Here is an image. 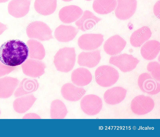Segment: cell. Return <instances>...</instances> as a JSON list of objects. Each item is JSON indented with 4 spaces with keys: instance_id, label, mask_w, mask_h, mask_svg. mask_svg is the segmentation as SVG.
I'll list each match as a JSON object with an SVG mask.
<instances>
[{
    "instance_id": "74e56055",
    "label": "cell",
    "mask_w": 160,
    "mask_h": 137,
    "mask_svg": "<svg viewBox=\"0 0 160 137\" xmlns=\"http://www.w3.org/2000/svg\"></svg>"
},
{
    "instance_id": "3957f363",
    "label": "cell",
    "mask_w": 160,
    "mask_h": 137,
    "mask_svg": "<svg viewBox=\"0 0 160 137\" xmlns=\"http://www.w3.org/2000/svg\"><path fill=\"white\" fill-rule=\"evenodd\" d=\"M96 81L100 86L108 87L116 83L119 78V74L112 67L107 65L98 67L95 72Z\"/></svg>"
},
{
    "instance_id": "836d02e7",
    "label": "cell",
    "mask_w": 160,
    "mask_h": 137,
    "mask_svg": "<svg viewBox=\"0 0 160 137\" xmlns=\"http://www.w3.org/2000/svg\"><path fill=\"white\" fill-rule=\"evenodd\" d=\"M8 29L7 26L0 22V35Z\"/></svg>"
},
{
    "instance_id": "ffe728a7",
    "label": "cell",
    "mask_w": 160,
    "mask_h": 137,
    "mask_svg": "<svg viewBox=\"0 0 160 137\" xmlns=\"http://www.w3.org/2000/svg\"><path fill=\"white\" fill-rule=\"evenodd\" d=\"M78 31L73 26L61 25L55 29L54 36L59 42H68L75 38Z\"/></svg>"
},
{
    "instance_id": "4dcf8cb0",
    "label": "cell",
    "mask_w": 160,
    "mask_h": 137,
    "mask_svg": "<svg viewBox=\"0 0 160 137\" xmlns=\"http://www.w3.org/2000/svg\"><path fill=\"white\" fill-rule=\"evenodd\" d=\"M16 68L14 67L5 65L0 61V77L8 74Z\"/></svg>"
},
{
    "instance_id": "484cf974",
    "label": "cell",
    "mask_w": 160,
    "mask_h": 137,
    "mask_svg": "<svg viewBox=\"0 0 160 137\" xmlns=\"http://www.w3.org/2000/svg\"><path fill=\"white\" fill-rule=\"evenodd\" d=\"M57 6V0H35L34 8L36 11L42 15L47 16L53 13Z\"/></svg>"
},
{
    "instance_id": "1f68e13d",
    "label": "cell",
    "mask_w": 160,
    "mask_h": 137,
    "mask_svg": "<svg viewBox=\"0 0 160 137\" xmlns=\"http://www.w3.org/2000/svg\"><path fill=\"white\" fill-rule=\"evenodd\" d=\"M153 12L155 16L160 19V1H158L155 4L153 8Z\"/></svg>"
},
{
    "instance_id": "d590c367",
    "label": "cell",
    "mask_w": 160,
    "mask_h": 137,
    "mask_svg": "<svg viewBox=\"0 0 160 137\" xmlns=\"http://www.w3.org/2000/svg\"><path fill=\"white\" fill-rule=\"evenodd\" d=\"M64 2H70L71 1L73 0H62Z\"/></svg>"
},
{
    "instance_id": "f1b7e54d",
    "label": "cell",
    "mask_w": 160,
    "mask_h": 137,
    "mask_svg": "<svg viewBox=\"0 0 160 137\" xmlns=\"http://www.w3.org/2000/svg\"><path fill=\"white\" fill-rule=\"evenodd\" d=\"M68 112L66 107L61 100L56 99L51 103L50 117L52 119H62L66 116Z\"/></svg>"
},
{
    "instance_id": "9c48e42d",
    "label": "cell",
    "mask_w": 160,
    "mask_h": 137,
    "mask_svg": "<svg viewBox=\"0 0 160 137\" xmlns=\"http://www.w3.org/2000/svg\"><path fill=\"white\" fill-rule=\"evenodd\" d=\"M138 83L140 89L144 93L154 95L160 92V84L147 73H142L139 76Z\"/></svg>"
},
{
    "instance_id": "7c38bea8",
    "label": "cell",
    "mask_w": 160,
    "mask_h": 137,
    "mask_svg": "<svg viewBox=\"0 0 160 137\" xmlns=\"http://www.w3.org/2000/svg\"><path fill=\"white\" fill-rule=\"evenodd\" d=\"M31 2L30 0H12L8 5V13L17 18L25 16L29 12Z\"/></svg>"
},
{
    "instance_id": "d6986e66",
    "label": "cell",
    "mask_w": 160,
    "mask_h": 137,
    "mask_svg": "<svg viewBox=\"0 0 160 137\" xmlns=\"http://www.w3.org/2000/svg\"><path fill=\"white\" fill-rule=\"evenodd\" d=\"M101 19L95 16L91 12L86 10L82 16L76 22L75 24L78 29L85 32L93 28Z\"/></svg>"
},
{
    "instance_id": "ba28073f",
    "label": "cell",
    "mask_w": 160,
    "mask_h": 137,
    "mask_svg": "<svg viewBox=\"0 0 160 137\" xmlns=\"http://www.w3.org/2000/svg\"><path fill=\"white\" fill-rule=\"evenodd\" d=\"M103 41V36L101 34L86 33L82 35L79 37L78 43L82 49L91 51L99 47Z\"/></svg>"
},
{
    "instance_id": "277c9868",
    "label": "cell",
    "mask_w": 160,
    "mask_h": 137,
    "mask_svg": "<svg viewBox=\"0 0 160 137\" xmlns=\"http://www.w3.org/2000/svg\"><path fill=\"white\" fill-rule=\"evenodd\" d=\"M26 32L28 37L41 41H47L53 38L52 31L45 23L36 21L30 23Z\"/></svg>"
},
{
    "instance_id": "2e32d148",
    "label": "cell",
    "mask_w": 160,
    "mask_h": 137,
    "mask_svg": "<svg viewBox=\"0 0 160 137\" xmlns=\"http://www.w3.org/2000/svg\"><path fill=\"white\" fill-rule=\"evenodd\" d=\"M61 91L63 98L70 101L79 100L86 92L84 88L77 87L71 83H67L63 85Z\"/></svg>"
},
{
    "instance_id": "9a60e30c",
    "label": "cell",
    "mask_w": 160,
    "mask_h": 137,
    "mask_svg": "<svg viewBox=\"0 0 160 137\" xmlns=\"http://www.w3.org/2000/svg\"><path fill=\"white\" fill-rule=\"evenodd\" d=\"M101 59L100 52L98 50L82 52L78 56V63L81 66L93 68L99 63Z\"/></svg>"
},
{
    "instance_id": "52a82bcc",
    "label": "cell",
    "mask_w": 160,
    "mask_h": 137,
    "mask_svg": "<svg viewBox=\"0 0 160 137\" xmlns=\"http://www.w3.org/2000/svg\"><path fill=\"white\" fill-rule=\"evenodd\" d=\"M80 106L82 111L89 115H94L101 110L102 102L100 98L97 95L90 94L85 96L81 99Z\"/></svg>"
},
{
    "instance_id": "603a6c76",
    "label": "cell",
    "mask_w": 160,
    "mask_h": 137,
    "mask_svg": "<svg viewBox=\"0 0 160 137\" xmlns=\"http://www.w3.org/2000/svg\"><path fill=\"white\" fill-rule=\"evenodd\" d=\"M152 33L148 26H143L133 32L130 39L131 45L134 47H138L148 40Z\"/></svg>"
},
{
    "instance_id": "d6a6232c",
    "label": "cell",
    "mask_w": 160,
    "mask_h": 137,
    "mask_svg": "<svg viewBox=\"0 0 160 137\" xmlns=\"http://www.w3.org/2000/svg\"><path fill=\"white\" fill-rule=\"evenodd\" d=\"M40 119V117L38 115L34 113H29L26 114L23 119Z\"/></svg>"
},
{
    "instance_id": "5b68a950",
    "label": "cell",
    "mask_w": 160,
    "mask_h": 137,
    "mask_svg": "<svg viewBox=\"0 0 160 137\" xmlns=\"http://www.w3.org/2000/svg\"><path fill=\"white\" fill-rule=\"evenodd\" d=\"M155 104L150 97L139 95L132 100L130 104L132 112L138 115H143L151 112L153 109Z\"/></svg>"
},
{
    "instance_id": "f546056e",
    "label": "cell",
    "mask_w": 160,
    "mask_h": 137,
    "mask_svg": "<svg viewBox=\"0 0 160 137\" xmlns=\"http://www.w3.org/2000/svg\"><path fill=\"white\" fill-rule=\"evenodd\" d=\"M148 71L150 73L152 77L156 80H160V65L156 61L149 63L147 66Z\"/></svg>"
},
{
    "instance_id": "7402d4cb",
    "label": "cell",
    "mask_w": 160,
    "mask_h": 137,
    "mask_svg": "<svg viewBox=\"0 0 160 137\" xmlns=\"http://www.w3.org/2000/svg\"><path fill=\"white\" fill-rule=\"evenodd\" d=\"M160 51V43L156 40L147 41L141 47L140 53L145 59L152 60L155 58Z\"/></svg>"
},
{
    "instance_id": "4316f807",
    "label": "cell",
    "mask_w": 160,
    "mask_h": 137,
    "mask_svg": "<svg viewBox=\"0 0 160 137\" xmlns=\"http://www.w3.org/2000/svg\"><path fill=\"white\" fill-rule=\"evenodd\" d=\"M117 4L116 0H94L92 8L98 14L104 15L112 12Z\"/></svg>"
},
{
    "instance_id": "ac0fdd59",
    "label": "cell",
    "mask_w": 160,
    "mask_h": 137,
    "mask_svg": "<svg viewBox=\"0 0 160 137\" xmlns=\"http://www.w3.org/2000/svg\"><path fill=\"white\" fill-rule=\"evenodd\" d=\"M19 83L17 78L5 76L0 78V98L6 99L12 94Z\"/></svg>"
},
{
    "instance_id": "5bb4252c",
    "label": "cell",
    "mask_w": 160,
    "mask_h": 137,
    "mask_svg": "<svg viewBox=\"0 0 160 137\" xmlns=\"http://www.w3.org/2000/svg\"><path fill=\"white\" fill-rule=\"evenodd\" d=\"M82 13L83 11L79 7L71 5L62 8L59 12V17L63 23H70L77 20Z\"/></svg>"
},
{
    "instance_id": "6da1fadb",
    "label": "cell",
    "mask_w": 160,
    "mask_h": 137,
    "mask_svg": "<svg viewBox=\"0 0 160 137\" xmlns=\"http://www.w3.org/2000/svg\"><path fill=\"white\" fill-rule=\"evenodd\" d=\"M28 56V46L19 40H8L0 47V61L7 66L19 65L27 60Z\"/></svg>"
},
{
    "instance_id": "7a4b0ae2",
    "label": "cell",
    "mask_w": 160,
    "mask_h": 137,
    "mask_svg": "<svg viewBox=\"0 0 160 137\" xmlns=\"http://www.w3.org/2000/svg\"><path fill=\"white\" fill-rule=\"evenodd\" d=\"M76 54L74 48L64 47L59 49L54 57V63L59 71L68 73L74 67Z\"/></svg>"
},
{
    "instance_id": "d4e9b609",
    "label": "cell",
    "mask_w": 160,
    "mask_h": 137,
    "mask_svg": "<svg viewBox=\"0 0 160 137\" xmlns=\"http://www.w3.org/2000/svg\"><path fill=\"white\" fill-rule=\"evenodd\" d=\"M37 98L33 94L23 96L17 98L13 103L14 110L18 113H23L32 106Z\"/></svg>"
},
{
    "instance_id": "8fae6325",
    "label": "cell",
    "mask_w": 160,
    "mask_h": 137,
    "mask_svg": "<svg viewBox=\"0 0 160 137\" xmlns=\"http://www.w3.org/2000/svg\"><path fill=\"white\" fill-rule=\"evenodd\" d=\"M23 73L26 75L32 78L41 76L45 73L46 66L42 61L29 58L21 65Z\"/></svg>"
},
{
    "instance_id": "cb8c5ba5",
    "label": "cell",
    "mask_w": 160,
    "mask_h": 137,
    "mask_svg": "<svg viewBox=\"0 0 160 137\" xmlns=\"http://www.w3.org/2000/svg\"><path fill=\"white\" fill-rule=\"evenodd\" d=\"M39 86V83L36 79L24 78L15 91L14 96L16 97H19L34 92L37 90Z\"/></svg>"
},
{
    "instance_id": "8992f818",
    "label": "cell",
    "mask_w": 160,
    "mask_h": 137,
    "mask_svg": "<svg viewBox=\"0 0 160 137\" xmlns=\"http://www.w3.org/2000/svg\"><path fill=\"white\" fill-rule=\"evenodd\" d=\"M109 62L110 64L116 66L121 71L125 73L134 69L139 61L131 55L123 53L111 56Z\"/></svg>"
},
{
    "instance_id": "44dd1931",
    "label": "cell",
    "mask_w": 160,
    "mask_h": 137,
    "mask_svg": "<svg viewBox=\"0 0 160 137\" xmlns=\"http://www.w3.org/2000/svg\"><path fill=\"white\" fill-rule=\"evenodd\" d=\"M71 79L74 84L82 87L89 84L92 81V77L88 69L82 67L77 68L72 71Z\"/></svg>"
},
{
    "instance_id": "8d00e7d4",
    "label": "cell",
    "mask_w": 160,
    "mask_h": 137,
    "mask_svg": "<svg viewBox=\"0 0 160 137\" xmlns=\"http://www.w3.org/2000/svg\"><path fill=\"white\" fill-rule=\"evenodd\" d=\"M85 0L87 1H91L92 0Z\"/></svg>"
},
{
    "instance_id": "e0dca14e",
    "label": "cell",
    "mask_w": 160,
    "mask_h": 137,
    "mask_svg": "<svg viewBox=\"0 0 160 137\" xmlns=\"http://www.w3.org/2000/svg\"><path fill=\"white\" fill-rule=\"evenodd\" d=\"M127 90L120 86H116L107 90L103 95L104 101L107 104L113 105L118 104L125 98Z\"/></svg>"
},
{
    "instance_id": "4fadbf2b",
    "label": "cell",
    "mask_w": 160,
    "mask_h": 137,
    "mask_svg": "<svg viewBox=\"0 0 160 137\" xmlns=\"http://www.w3.org/2000/svg\"><path fill=\"white\" fill-rule=\"evenodd\" d=\"M126 42L118 35L112 36L108 38L103 45L105 52L110 55H114L121 52L124 48Z\"/></svg>"
},
{
    "instance_id": "e575fe53",
    "label": "cell",
    "mask_w": 160,
    "mask_h": 137,
    "mask_svg": "<svg viewBox=\"0 0 160 137\" xmlns=\"http://www.w3.org/2000/svg\"><path fill=\"white\" fill-rule=\"evenodd\" d=\"M9 0H0V3H6Z\"/></svg>"
},
{
    "instance_id": "83f0119b",
    "label": "cell",
    "mask_w": 160,
    "mask_h": 137,
    "mask_svg": "<svg viewBox=\"0 0 160 137\" xmlns=\"http://www.w3.org/2000/svg\"><path fill=\"white\" fill-rule=\"evenodd\" d=\"M30 58L42 60L45 56V51L43 45L36 40L31 39L27 43Z\"/></svg>"
},
{
    "instance_id": "30bf717a",
    "label": "cell",
    "mask_w": 160,
    "mask_h": 137,
    "mask_svg": "<svg viewBox=\"0 0 160 137\" xmlns=\"http://www.w3.org/2000/svg\"><path fill=\"white\" fill-rule=\"evenodd\" d=\"M117 1L118 5L115 12L118 18L126 20L134 14L137 7L136 0H117Z\"/></svg>"
}]
</instances>
